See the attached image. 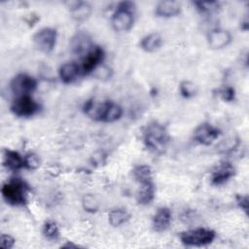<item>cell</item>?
Returning <instances> with one entry per match:
<instances>
[{
  "label": "cell",
  "mask_w": 249,
  "mask_h": 249,
  "mask_svg": "<svg viewBox=\"0 0 249 249\" xmlns=\"http://www.w3.org/2000/svg\"><path fill=\"white\" fill-rule=\"evenodd\" d=\"M84 112L92 120L106 123L118 121L123 115V109L113 101L94 102L89 100L84 105Z\"/></svg>",
  "instance_id": "cell-1"
},
{
  "label": "cell",
  "mask_w": 249,
  "mask_h": 249,
  "mask_svg": "<svg viewBox=\"0 0 249 249\" xmlns=\"http://www.w3.org/2000/svg\"><path fill=\"white\" fill-rule=\"evenodd\" d=\"M28 187L19 178H14L6 182L1 190L2 196L8 204L19 206L27 201Z\"/></svg>",
  "instance_id": "cell-2"
},
{
  "label": "cell",
  "mask_w": 249,
  "mask_h": 249,
  "mask_svg": "<svg viewBox=\"0 0 249 249\" xmlns=\"http://www.w3.org/2000/svg\"><path fill=\"white\" fill-rule=\"evenodd\" d=\"M168 142V134L165 127L158 123H150L144 131V143L147 148L155 152H161Z\"/></svg>",
  "instance_id": "cell-3"
},
{
  "label": "cell",
  "mask_w": 249,
  "mask_h": 249,
  "mask_svg": "<svg viewBox=\"0 0 249 249\" xmlns=\"http://www.w3.org/2000/svg\"><path fill=\"white\" fill-rule=\"evenodd\" d=\"M134 10L135 6L132 2L124 1L119 3L111 19L114 30L118 32L128 31L134 22Z\"/></svg>",
  "instance_id": "cell-4"
},
{
  "label": "cell",
  "mask_w": 249,
  "mask_h": 249,
  "mask_svg": "<svg viewBox=\"0 0 249 249\" xmlns=\"http://www.w3.org/2000/svg\"><path fill=\"white\" fill-rule=\"evenodd\" d=\"M215 231L209 229L198 228L180 233V240L187 246H204L210 244L215 238Z\"/></svg>",
  "instance_id": "cell-5"
},
{
  "label": "cell",
  "mask_w": 249,
  "mask_h": 249,
  "mask_svg": "<svg viewBox=\"0 0 249 249\" xmlns=\"http://www.w3.org/2000/svg\"><path fill=\"white\" fill-rule=\"evenodd\" d=\"M56 30L52 27H44L38 30L32 37L36 48L46 53H51L56 44Z\"/></svg>",
  "instance_id": "cell-6"
},
{
  "label": "cell",
  "mask_w": 249,
  "mask_h": 249,
  "mask_svg": "<svg viewBox=\"0 0 249 249\" xmlns=\"http://www.w3.org/2000/svg\"><path fill=\"white\" fill-rule=\"evenodd\" d=\"M10 88L17 97L21 95H30V93L37 88V81L32 76L21 73L13 78Z\"/></svg>",
  "instance_id": "cell-7"
},
{
  "label": "cell",
  "mask_w": 249,
  "mask_h": 249,
  "mask_svg": "<svg viewBox=\"0 0 249 249\" xmlns=\"http://www.w3.org/2000/svg\"><path fill=\"white\" fill-rule=\"evenodd\" d=\"M39 110V104L30 95L18 96L11 105V111L18 117H31Z\"/></svg>",
  "instance_id": "cell-8"
},
{
  "label": "cell",
  "mask_w": 249,
  "mask_h": 249,
  "mask_svg": "<svg viewBox=\"0 0 249 249\" xmlns=\"http://www.w3.org/2000/svg\"><path fill=\"white\" fill-rule=\"evenodd\" d=\"M103 58L104 51L102 48L98 46L91 47L90 50L86 53L80 65L82 75H88L96 70L98 65L103 61Z\"/></svg>",
  "instance_id": "cell-9"
},
{
  "label": "cell",
  "mask_w": 249,
  "mask_h": 249,
  "mask_svg": "<svg viewBox=\"0 0 249 249\" xmlns=\"http://www.w3.org/2000/svg\"><path fill=\"white\" fill-rule=\"evenodd\" d=\"M220 135V130L209 123L200 124L194 132L195 140L201 145H210Z\"/></svg>",
  "instance_id": "cell-10"
},
{
  "label": "cell",
  "mask_w": 249,
  "mask_h": 249,
  "mask_svg": "<svg viewBox=\"0 0 249 249\" xmlns=\"http://www.w3.org/2000/svg\"><path fill=\"white\" fill-rule=\"evenodd\" d=\"M208 46L213 50H220L231 42V35L228 30L217 28L212 30L207 37Z\"/></svg>",
  "instance_id": "cell-11"
},
{
  "label": "cell",
  "mask_w": 249,
  "mask_h": 249,
  "mask_svg": "<svg viewBox=\"0 0 249 249\" xmlns=\"http://www.w3.org/2000/svg\"><path fill=\"white\" fill-rule=\"evenodd\" d=\"M234 175V167L228 161L218 164L211 173V182L213 185H222Z\"/></svg>",
  "instance_id": "cell-12"
},
{
  "label": "cell",
  "mask_w": 249,
  "mask_h": 249,
  "mask_svg": "<svg viewBox=\"0 0 249 249\" xmlns=\"http://www.w3.org/2000/svg\"><path fill=\"white\" fill-rule=\"evenodd\" d=\"M59 78L64 84H71L74 82L81 73L80 65L74 61L63 63L58 71Z\"/></svg>",
  "instance_id": "cell-13"
},
{
  "label": "cell",
  "mask_w": 249,
  "mask_h": 249,
  "mask_svg": "<svg viewBox=\"0 0 249 249\" xmlns=\"http://www.w3.org/2000/svg\"><path fill=\"white\" fill-rule=\"evenodd\" d=\"M181 11V5L177 1H160L157 4L155 15L160 18H171L177 16Z\"/></svg>",
  "instance_id": "cell-14"
},
{
  "label": "cell",
  "mask_w": 249,
  "mask_h": 249,
  "mask_svg": "<svg viewBox=\"0 0 249 249\" xmlns=\"http://www.w3.org/2000/svg\"><path fill=\"white\" fill-rule=\"evenodd\" d=\"M3 164L9 170L18 171L24 167V157H21L16 151L7 149L3 154Z\"/></svg>",
  "instance_id": "cell-15"
},
{
  "label": "cell",
  "mask_w": 249,
  "mask_h": 249,
  "mask_svg": "<svg viewBox=\"0 0 249 249\" xmlns=\"http://www.w3.org/2000/svg\"><path fill=\"white\" fill-rule=\"evenodd\" d=\"M171 222V212L166 207H160L153 217V228L156 231H165Z\"/></svg>",
  "instance_id": "cell-16"
},
{
  "label": "cell",
  "mask_w": 249,
  "mask_h": 249,
  "mask_svg": "<svg viewBox=\"0 0 249 249\" xmlns=\"http://www.w3.org/2000/svg\"><path fill=\"white\" fill-rule=\"evenodd\" d=\"M139 184H140V187L137 191V196H136L137 202L142 205L151 203L155 197V186L152 180L142 182Z\"/></svg>",
  "instance_id": "cell-17"
},
{
  "label": "cell",
  "mask_w": 249,
  "mask_h": 249,
  "mask_svg": "<svg viewBox=\"0 0 249 249\" xmlns=\"http://www.w3.org/2000/svg\"><path fill=\"white\" fill-rule=\"evenodd\" d=\"M71 16L76 21H84L89 18L92 9L91 6L87 2H76L70 8Z\"/></svg>",
  "instance_id": "cell-18"
},
{
  "label": "cell",
  "mask_w": 249,
  "mask_h": 249,
  "mask_svg": "<svg viewBox=\"0 0 249 249\" xmlns=\"http://www.w3.org/2000/svg\"><path fill=\"white\" fill-rule=\"evenodd\" d=\"M162 44V38L159 33H150L142 38L140 47L147 53H154L158 51Z\"/></svg>",
  "instance_id": "cell-19"
},
{
  "label": "cell",
  "mask_w": 249,
  "mask_h": 249,
  "mask_svg": "<svg viewBox=\"0 0 249 249\" xmlns=\"http://www.w3.org/2000/svg\"><path fill=\"white\" fill-rule=\"evenodd\" d=\"M90 47V41L89 37L84 33H79L75 37L72 38L71 41V49L73 53H82L85 51H89V49Z\"/></svg>",
  "instance_id": "cell-20"
},
{
  "label": "cell",
  "mask_w": 249,
  "mask_h": 249,
  "mask_svg": "<svg viewBox=\"0 0 249 249\" xmlns=\"http://www.w3.org/2000/svg\"><path fill=\"white\" fill-rule=\"evenodd\" d=\"M129 219V214L124 209H114L109 212L108 214V220L111 226L113 227H119L123 224H124Z\"/></svg>",
  "instance_id": "cell-21"
},
{
  "label": "cell",
  "mask_w": 249,
  "mask_h": 249,
  "mask_svg": "<svg viewBox=\"0 0 249 249\" xmlns=\"http://www.w3.org/2000/svg\"><path fill=\"white\" fill-rule=\"evenodd\" d=\"M133 177L134 179L139 182H146V181H150L152 180V171L151 168L148 165L142 164V165H137L133 168L132 171Z\"/></svg>",
  "instance_id": "cell-22"
},
{
  "label": "cell",
  "mask_w": 249,
  "mask_h": 249,
  "mask_svg": "<svg viewBox=\"0 0 249 249\" xmlns=\"http://www.w3.org/2000/svg\"><path fill=\"white\" fill-rule=\"evenodd\" d=\"M179 90L183 97L191 98L197 93V87L191 81H183L179 86Z\"/></svg>",
  "instance_id": "cell-23"
},
{
  "label": "cell",
  "mask_w": 249,
  "mask_h": 249,
  "mask_svg": "<svg viewBox=\"0 0 249 249\" xmlns=\"http://www.w3.org/2000/svg\"><path fill=\"white\" fill-rule=\"evenodd\" d=\"M82 205H83V207L86 211L91 212V213L96 212L98 210V207H99L98 200L96 199V197L93 195H90V194L85 195L83 196Z\"/></svg>",
  "instance_id": "cell-24"
},
{
  "label": "cell",
  "mask_w": 249,
  "mask_h": 249,
  "mask_svg": "<svg viewBox=\"0 0 249 249\" xmlns=\"http://www.w3.org/2000/svg\"><path fill=\"white\" fill-rule=\"evenodd\" d=\"M43 233L48 239H56L59 235V230L53 221H47L43 226Z\"/></svg>",
  "instance_id": "cell-25"
},
{
  "label": "cell",
  "mask_w": 249,
  "mask_h": 249,
  "mask_svg": "<svg viewBox=\"0 0 249 249\" xmlns=\"http://www.w3.org/2000/svg\"><path fill=\"white\" fill-rule=\"evenodd\" d=\"M218 94L224 101L230 102L234 99L235 91H234V89L231 88V86H225L218 89Z\"/></svg>",
  "instance_id": "cell-26"
},
{
  "label": "cell",
  "mask_w": 249,
  "mask_h": 249,
  "mask_svg": "<svg viewBox=\"0 0 249 249\" xmlns=\"http://www.w3.org/2000/svg\"><path fill=\"white\" fill-rule=\"evenodd\" d=\"M195 4L197 7V10L202 13H209L215 11L219 6L218 2H196Z\"/></svg>",
  "instance_id": "cell-27"
},
{
  "label": "cell",
  "mask_w": 249,
  "mask_h": 249,
  "mask_svg": "<svg viewBox=\"0 0 249 249\" xmlns=\"http://www.w3.org/2000/svg\"><path fill=\"white\" fill-rule=\"evenodd\" d=\"M39 166V159L34 154H28L24 157V167L28 169H35Z\"/></svg>",
  "instance_id": "cell-28"
},
{
  "label": "cell",
  "mask_w": 249,
  "mask_h": 249,
  "mask_svg": "<svg viewBox=\"0 0 249 249\" xmlns=\"http://www.w3.org/2000/svg\"><path fill=\"white\" fill-rule=\"evenodd\" d=\"M14 245H15V239H14V237H12L10 234H5V233H2V234H1L0 246H1L2 248L10 249V248H13Z\"/></svg>",
  "instance_id": "cell-29"
},
{
  "label": "cell",
  "mask_w": 249,
  "mask_h": 249,
  "mask_svg": "<svg viewBox=\"0 0 249 249\" xmlns=\"http://www.w3.org/2000/svg\"><path fill=\"white\" fill-rule=\"evenodd\" d=\"M237 203L239 204V206L241 207V209H243L244 211H247L248 209V197L247 196H237Z\"/></svg>",
  "instance_id": "cell-30"
}]
</instances>
